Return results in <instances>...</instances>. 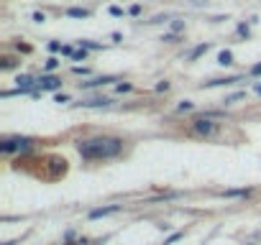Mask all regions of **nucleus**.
Returning a JSON list of instances; mask_svg holds the SVG:
<instances>
[{
    "instance_id": "nucleus-32",
    "label": "nucleus",
    "mask_w": 261,
    "mask_h": 245,
    "mask_svg": "<svg viewBox=\"0 0 261 245\" xmlns=\"http://www.w3.org/2000/svg\"><path fill=\"white\" fill-rule=\"evenodd\" d=\"M164 21H169V16H156V18H151V21H146V23H164Z\"/></svg>"
},
{
    "instance_id": "nucleus-7",
    "label": "nucleus",
    "mask_w": 261,
    "mask_h": 245,
    "mask_svg": "<svg viewBox=\"0 0 261 245\" xmlns=\"http://www.w3.org/2000/svg\"><path fill=\"white\" fill-rule=\"evenodd\" d=\"M39 85H41V90H46V92H57V90H62V79H59V77H51V74H41Z\"/></svg>"
},
{
    "instance_id": "nucleus-35",
    "label": "nucleus",
    "mask_w": 261,
    "mask_h": 245,
    "mask_svg": "<svg viewBox=\"0 0 261 245\" xmlns=\"http://www.w3.org/2000/svg\"><path fill=\"white\" fill-rule=\"evenodd\" d=\"M253 92H256V95L261 97V82H258V85H253Z\"/></svg>"
},
{
    "instance_id": "nucleus-18",
    "label": "nucleus",
    "mask_w": 261,
    "mask_h": 245,
    "mask_svg": "<svg viewBox=\"0 0 261 245\" xmlns=\"http://www.w3.org/2000/svg\"><path fill=\"white\" fill-rule=\"evenodd\" d=\"M192 107H195V105H192V102H190V100H182V102H179V105H177V112H190V110H192Z\"/></svg>"
},
{
    "instance_id": "nucleus-10",
    "label": "nucleus",
    "mask_w": 261,
    "mask_h": 245,
    "mask_svg": "<svg viewBox=\"0 0 261 245\" xmlns=\"http://www.w3.org/2000/svg\"><path fill=\"white\" fill-rule=\"evenodd\" d=\"M33 82H39V79H33V77H28V74H18V77H16V85H18L21 90H26V92H31Z\"/></svg>"
},
{
    "instance_id": "nucleus-12",
    "label": "nucleus",
    "mask_w": 261,
    "mask_h": 245,
    "mask_svg": "<svg viewBox=\"0 0 261 245\" xmlns=\"http://www.w3.org/2000/svg\"><path fill=\"white\" fill-rule=\"evenodd\" d=\"M77 46H80V49H87V51H100V49H102V44H95V41H87V38H80Z\"/></svg>"
},
{
    "instance_id": "nucleus-36",
    "label": "nucleus",
    "mask_w": 261,
    "mask_h": 245,
    "mask_svg": "<svg viewBox=\"0 0 261 245\" xmlns=\"http://www.w3.org/2000/svg\"><path fill=\"white\" fill-rule=\"evenodd\" d=\"M3 245H13V242H3Z\"/></svg>"
},
{
    "instance_id": "nucleus-1",
    "label": "nucleus",
    "mask_w": 261,
    "mask_h": 245,
    "mask_svg": "<svg viewBox=\"0 0 261 245\" xmlns=\"http://www.w3.org/2000/svg\"><path fill=\"white\" fill-rule=\"evenodd\" d=\"M77 151L82 161H108L123 153V141L113 136H95V138L77 141Z\"/></svg>"
},
{
    "instance_id": "nucleus-27",
    "label": "nucleus",
    "mask_w": 261,
    "mask_h": 245,
    "mask_svg": "<svg viewBox=\"0 0 261 245\" xmlns=\"http://www.w3.org/2000/svg\"><path fill=\"white\" fill-rule=\"evenodd\" d=\"M248 74H251V77H261V62H258V64H253V67L248 69Z\"/></svg>"
},
{
    "instance_id": "nucleus-28",
    "label": "nucleus",
    "mask_w": 261,
    "mask_h": 245,
    "mask_svg": "<svg viewBox=\"0 0 261 245\" xmlns=\"http://www.w3.org/2000/svg\"><path fill=\"white\" fill-rule=\"evenodd\" d=\"M31 21H33V23H44V21H46V13H33Z\"/></svg>"
},
{
    "instance_id": "nucleus-20",
    "label": "nucleus",
    "mask_w": 261,
    "mask_h": 245,
    "mask_svg": "<svg viewBox=\"0 0 261 245\" xmlns=\"http://www.w3.org/2000/svg\"><path fill=\"white\" fill-rule=\"evenodd\" d=\"M108 13H110V16H113V18H121V16H123L126 11H123L121 6H110V8H108Z\"/></svg>"
},
{
    "instance_id": "nucleus-17",
    "label": "nucleus",
    "mask_w": 261,
    "mask_h": 245,
    "mask_svg": "<svg viewBox=\"0 0 261 245\" xmlns=\"http://www.w3.org/2000/svg\"><path fill=\"white\" fill-rule=\"evenodd\" d=\"M243 97H246V92H236V95H228L223 102H226V105H233V102H238V100H243Z\"/></svg>"
},
{
    "instance_id": "nucleus-34",
    "label": "nucleus",
    "mask_w": 261,
    "mask_h": 245,
    "mask_svg": "<svg viewBox=\"0 0 261 245\" xmlns=\"http://www.w3.org/2000/svg\"><path fill=\"white\" fill-rule=\"evenodd\" d=\"M54 100H57V102H59V105H64V102H69V95H57V97H54Z\"/></svg>"
},
{
    "instance_id": "nucleus-21",
    "label": "nucleus",
    "mask_w": 261,
    "mask_h": 245,
    "mask_svg": "<svg viewBox=\"0 0 261 245\" xmlns=\"http://www.w3.org/2000/svg\"><path fill=\"white\" fill-rule=\"evenodd\" d=\"M131 82H118V85H116V92H131Z\"/></svg>"
},
{
    "instance_id": "nucleus-31",
    "label": "nucleus",
    "mask_w": 261,
    "mask_h": 245,
    "mask_svg": "<svg viewBox=\"0 0 261 245\" xmlns=\"http://www.w3.org/2000/svg\"><path fill=\"white\" fill-rule=\"evenodd\" d=\"M167 90H169V82H167V79L156 85V92H167Z\"/></svg>"
},
{
    "instance_id": "nucleus-29",
    "label": "nucleus",
    "mask_w": 261,
    "mask_h": 245,
    "mask_svg": "<svg viewBox=\"0 0 261 245\" xmlns=\"http://www.w3.org/2000/svg\"><path fill=\"white\" fill-rule=\"evenodd\" d=\"M72 72H74V74H82V77H85V74H90V69H87V67H72Z\"/></svg>"
},
{
    "instance_id": "nucleus-23",
    "label": "nucleus",
    "mask_w": 261,
    "mask_h": 245,
    "mask_svg": "<svg viewBox=\"0 0 261 245\" xmlns=\"http://www.w3.org/2000/svg\"><path fill=\"white\" fill-rule=\"evenodd\" d=\"M16 51H18V54H31L33 46H28V44H16Z\"/></svg>"
},
{
    "instance_id": "nucleus-4",
    "label": "nucleus",
    "mask_w": 261,
    "mask_h": 245,
    "mask_svg": "<svg viewBox=\"0 0 261 245\" xmlns=\"http://www.w3.org/2000/svg\"><path fill=\"white\" fill-rule=\"evenodd\" d=\"M110 82H118L116 74H102V77H92L87 82H80V90H92V87H105Z\"/></svg>"
},
{
    "instance_id": "nucleus-2",
    "label": "nucleus",
    "mask_w": 261,
    "mask_h": 245,
    "mask_svg": "<svg viewBox=\"0 0 261 245\" xmlns=\"http://www.w3.org/2000/svg\"><path fill=\"white\" fill-rule=\"evenodd\" d=\"M33 146V138H26V136H16V138H3L0 141V153H16V151H28Z\"/></svg>"
},
{
    "instance_id": "nucleus-15",
    "label": "nucleus",
    "mask_w": 261,
    "mask_h": 245,
    "mask_svg": "<svg viewBox=\"0 0 261 245\" xmlns=\"http://www.w3.org/2000/svg\"><path fill=\"white\" fill-rule=\"evenodd\" d=\"M16 67H18V62H16V59H11V56H3V59H0V69H3V72L16 69Z\"/></svg>"
},
{
    "instance_id": "nucleus-26",
    "label": "nucleus",
    "mask_w": 261,
    "mask_h": 245,
    "mask_svg": "<svg viewBox=\"0 0 261 245\" xmlns=\"http://www.w3.org/2000/svg\"><path fill=\"white\" fill-rule=\"evenodd\" d=\"M248 33H251L248 23H238V36H248Z\"/></svg>"
},
{
    "instance_id": "nucleus-22",
    "label": "nucleus",
    "mask_w": 261,
    "mask_h": 245,
    "mask_svg": "<svg viewBox=\"0 0 261 245\" xmlns=\"http://www.w3.org/2000/svg\"><path fill=\"white\" fill-rule=\"evenodd\" d=\"M72 59H74V62H85V59H87V49H77Z\"/></svg>"
},
{
    "instance_id": "nucleus-5",
    "label": "nucleus",
    "mask_w": 261,
    "mask_h": 245,
    "mask_svg": "<svg viewBox=\"0 0 261 245\" xmlns=\"http://www.w3.org/2000/svg\"><path fill=\"white\" fill-rule=\"evenodd\" d=\"M241 82V77H220V79H210V82H202V90H213V87H228V85H236Z\"/></svg>"
},
{
    "instance_id": "nucleus-3",
    "label": "nucleus",
    "mask_w": 261,
    "mask_h": 245,
    "mask_svg": "<svg viewBox=\"0 0 261 245\" xmlns=\"http://www.w3.org/2000/svg\"><path fill=\"white\" fill-rule=\"evenodd\" d=\"M192 131L197 133V136H213L215 131H218V122H213L210 117H195L192 120Z\"/></svg>"
},
{
    "instance_id": "nucleus-24",
    "label": "nucleus",
    "mask_w": 261,
    "mask_h": 245,
    "mask_svg": "<svg viewBox=\"0 0 261 245\" xmlns=\"http://www.w3.org/2000/svg\"><path fill=\"white\" fill-rule=\"evenodd\" d=\"M162 41H167V44H174V41H179V33H164Z\"/></svg>"
},
{
    "instance_id": "nucleus-30",
    "label": "nucleus",
    "mask_w": 261,
    "mask_h": 245,
    "mask_svg": "<svg viewBox=\"0 0 261 245\" xmlns=\"http://www.w3.org/2000/svg\"><path fill=\"white\" fill-rule=\"evenodd\" d=\"M74 51H77V49H74V46H64V49H62V54H64V56H69V59L74 56Z\"/></svg>"
},
{
    "instance_id": "nucleus-9",
    "label": "nucleus",
    "mask_w": 261,
    "mask_h": 245,
    "mask_svg": "<svg viewBox=\"0 0 261 245\" xmlns=\"http://www.w3.org/2000/svg\"><path fill=\"white\" fill-rule=\"evenodd\" d=\"M77 105H82V107H110L113 100H110V97H92V100H82Z\"/></svg>"
},
{
    "instance_id": "nucleus-16",
    "label": "nucleus",
    "mask_w": 261,
    "mask_h": 245,
    "mask_svg": "<svg viewBox=\"0 0 261 245\" xmlns=\"http://www.w3.org/2000/svg\"><path fill=\"white\" fill-rule=\"evenodd\" d=\"M57 67H59V59H57V56H49V59H46V64H44V74L54 72Z\"/></svg>"
},
{
    "instance_id": "nucleus-14",
    "label": "nucleus",
    "mask_w": 261,
    "mask_h": 245,
    "mask_svg": "<svg viewBox=\"0 0 261 245\" xmlns=\"http://www.w3.org/2000/svg\"><path fill=\"white\" fill-rule=\"evenodd\" d=\"M218 64H223V67H228V64H233V54H231L228 49H223V51L218 54Z\"/></svg>"
},
{
    "instance_id": "nucleus-19",
    "label": "nucleus",
    "mask_w": 261,
    "mask_h": 245,
    "mask_svg": "<svg viewBox=\"0 0 261 245\" xmlns=\"http://www.w3.org/2000/svg\"><path fill=\"white\" fill-rule=\"evenodd\" d=\"M62 49H64L62 41H49V51H51V54H62Z\"/></svg>"
},
{
    "instance_id": "nucleus-33",
    "label": "nucleus",
    "mask_w": 261,
    "mask_h": 245,
    "mask_svg": "<svg viewBox=\"0 0 261 245\" xmlns=\"http://www.w3.org/2000/svg\"><path fill=\"white\" fill-rule=\"evenodd\" d=\"M128 13H131V16H138V13H141V6H138V3H136V6H131V8H128Z\"/></svg>"
},
{
    "instance_id": "nucleus-8",
    "label": "nucleus",
    "mask_w": 261,
    "mask_h": 245,
    "mask_svg": "<svg viewBox=\"0 0 261 245\" xmlns=\"http://www.w3.org/2000/svg\"><path fill=\"white\" fill-rule=\"evenodd\" d=\"M251 194H253L251 187H246V189H226V192H220V197H226V199H246V197H251Z\"/></svg>"
},
{
    "instance_id": "nucleus-25",
    "label": "nucleus",
    "mask_w": 261,
    "mask_h": 245,
    "mask_svg": "<svg viewBox=\"0 0 261 245\" xmlns=\"http://www.w3.org/2000/svg\"><path fill=\"white\" fill-rule=\"evenodd\" d=\"M184 31V21H174L172 23V33H182Z\"/></svg>"
},
{
    "instance_id": "nucleus-13",
    "label": "nucleus",
    "mask_w": 261,
    "mask_h": 245,
    "mask_svg": "<svg viewBox=\"0 0 261 245\" xmlns=\"http://www.w3.org/2000/svg\"><path fill=\"white\" fill-rule=\"evenodd\" d=\"M67 16L69 18H90V11L87 8H67Z\"/></svg>"
},
{
    "instance_id": "nucleus-11",
    "label": "nucleus",
    "mask_w": 261,
    "mask_h": 245,
    "mask_svg": "<svg viewBox=\"0 0 261 245\" xmlns=\"http://www.w3.org/2000/svg\"><path fill=\"white\" fill-rule=\"evenodd\" d=\"M207 49H210V44H197V46H195V49L187 54V62H197V59H200V56H202Z\"/></svg>"
},
{
    "instance_id": "nucleus-6",
    "label": "nucleus",
    "mask_w": 261,
    "mask_h": 245,
    "mask_svg": "<svg viewBox=\"0 0 261 245\" xmlns=\"http://www.w3.org/2000/svg\"><path fill=\"white\" fill-rule=\"evenodd\" d=\"M123 210V204H108V207H97L90 212V220H100V217H110V215H116Z\"/></svg>"
}]
</instances>
